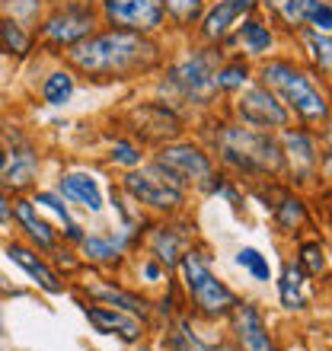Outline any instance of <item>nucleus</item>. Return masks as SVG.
<instances>
[{
  "mask_svg": "<svg viewBox=\"0 0 332 351\" xmlns=\"http://www.w3.org/2000/svg\"><path fill=\"white\" fill-rule=\"evenodd\" d=\"M138 275L144 278L147 285H160V281L166 278V268L160 265V262H154L150 256H144V259H141V265H138Z\"/></svg>",
  "mask_w": 332,
  "mask_h": 351,
  "instance_id": "obj_39",
  "label": "nucleus"
},
{
  "mask_svg": "<svg viewBox=\"0 0 332 351\" xmlns=\"http://www.w3.org/2000/svg\"><path fill=\"white\" fill-rule=\"evenodd\" d=\"M230 329H233V342L240 351H281L275 342V335L268 329L265 316L256 304L240 300L230 313Z\"/></svg>",
  "mask_w": 332,
  "mask_h": 351,
  "instance_id": "obj_17",
  "label": "nucleus"
},
{
  "mask_svg": "<svg viewBox=\"0 0 332 351\" xmlns=\"http://www.w3.org/2000/svg\"><path fill=\"white\" fill-rule=\"evenodd\" d=\"M10 223H16L19 233L26 237V243L38 252H51L58 243H61V233L38 214V208L32 204V198H26V195L10 198Z\"/></svg>",
  "mask_w": 332,
  "mask_h": 351,
  "instance_id": "obj_20",
  "label": "nucleus"
},
{
  "mask_svg": "<svg viewBox=\"0 0 332 351\" xmlns=\"http://www.w3.org/2000/svg\"><path fill=\"white\" fill-rule=\"evenodd\" d=\"M163 42L160 36H141L125 29L99 26L90 38L64 51V61L74 74L96 80V84H115V80H138L163 67Z\"/></svg>",
  "mask_w": 332,
  "mask_h": 351,
  "instance_id": "obj_1",
  "label": "nucleus"
},
{
  "mask_svg": "<svg viewBox=\"0 0 332 351\" xmlns=\"http://www.w3.org/2000/svg\"><path fill=\"white\" fill-rule=\"evenodd\" d=\"M233 115H237L243 125H249V128L272 131V134H275V131H281V128H287V125H294L291 112L278 102L275 93L268 90L265 84H259V80H256V84L249 80V84L237 93Z\"/></svg>",
  "mask_w": 332,
  "mask_h": 351,
  "instance_id": "obj_10",
  "label": "nucleus"
},
{
  "mask_svg": "<svg viewBox=\"0 0 332 351\" xmlns=\"http://www.w3.org/2000/svg\"><path fill=\"white\" fill-rule=\"evenodd\" d=\"M7 259L13 262V265H19L23 271H26L32 281H36L45 294H51V297H58V294H64L67 291V281H64V275L58 271L55 265L48 259H42L38 256V250H32L29 243H23V240H10L7 243Z\"/></svg>",
  "mask_w": 332,
  "mask_h": 351,
  "instance_id": "obj_21",
  "label": "nucleus"
},
{
  "mask_svg": "<svg viewBox=\"0 0 332 351\" xmlns=\"http://www.w3.org/2000/svg\"><path fill=\"white\" fill-rule=\"evenodd\" d=\"M0 335H3V313H0Z\"/></svg>",
  "mask_w": 332,
  "mask_h": 351,
  "instance_id": "obj_43",
  "label": "nucleus"
},
{
  "mask_svg": "<svg viewBox=\"0 0 332 351\" xmlns=\"http://www.w3.org/2000/svg\"><path fill=\"white\" fill-rule=\"evenodd\" d=\"M249 80H252V61H246L243 55H224V61L214 71V84L221 96H237Z\"/></svg>",
  "mask_w": 332,
  "mask_h": 351,
  "instance_id": "obj_27",
  "label": "nucleus"
},
{
  "mask_svg": "<svg viewBox=\"0 0 332 351\" xmlns=\"http://www.w3.org/2000/svg\"><path fill=\"white\" fill-rule=\"evenodd\" d=\"M7 144H3V141H0V173H3V167H7Z\"/></svg>",
  "mask_w": 332,
  "mask_h": 351,
  "instance_id": "obj_41",
  "label": "nucleus"
},
{
  "mask_svg": "<svg viewBox=\"0 0 332 351\" xmlns=\"http://www.w3.org/2000/svg\"><path fill=\"white\" fill-rule=\"evenodd\" d=\"M102 26L141 32V36H160L166 29L163 0H96Z\"/></svg>",
  "mask_w": 332,
  "mask_h": 351,
  "instance_id": "obj_9",
  "label": "nucleus"
},
{
  "mask_svg": "<svg viewBox=\"0 0 332 351\" xmlns=\"http://www.w3.org/2000/svg\"><path fill=\"white\" fill-rule=\"evenodd\" d=\"M166 348L169 351H204V342L192 332V323L179 316L173 323V329L166 332Z\"/></svg>",
  "mask_w": 332,
  "mask_h": 351,
  "instance_id": "obj_36",
  "label": "nucleus"
},
{
  "mask_svg": "<svg viewBox=\"0 0 332 351\" xmlns=\"http://www.w3.org/2000/svg\"><path fill=\"white\" fill-rule=\"evenodd\" d=\"M3 3H7V0H0V7H3Z\"/></svg>",
  "mask_w": 332,
  "mask_h": 351,
  "instance_id": "obj_45",
  "label": "nucleus"
},
{
  "mask_svg": "<svg viewBox=\"0 0 332 351\" xmlns=\"http://www.w3.org/2000/svg\"><path fill=\"white\" fill-rule=\"evenodd\" d=\"M237 265L246 268L249 275H252V281H262V285L272 281V262H268V256H262L256 246H243V250L237 252Z\"/></svg>",
  "mask_w": 332,
  "mask_h": 351,
  "instance_id": "obj_37",
  "label": "nucleus"
},
{
  "mask_svg": "<svg viewBox=\"0 0 332 351\" xmlns=\"http://www.w3.org/2000/svg\"><path fill=\"white\" fill-rule=\"evenodd\" d=\"M134 233L121 230L119 237H106V233H83L80 246V259L83 265H96V268H119L125 259V250L131 246Z\"/></svg>",
  "mask_w": 332,
  "mask_h": 351,
  "instance_id": "obj_22",
  "label": "nucleus"
},
{
  "mask_svg": "<svg viewBox=\"0 0 332 351\" xmlns=\"http://www.w3.org/2000/svg\"><path fill=\"white\" fill-rule=\"evenodd\" d=\"M99 13H96V0H61V3H48L45 16L36 26V45H42L51 55H64L83 38H90L99 29Z\"/></svg>",
  "mask_w": 332,
  "mask_h": 351,
  "instance_id": "obj_6",
  "label": "nucleus"
},
{
  "mask_svg": "<svg viewBox=\"0 0 332 351\" xmlns=\"http://www.w3.org/2000/svg\"><path fill=\"white\" fill-rule=\"evenodd\" d=\"M278 134H281L278 144H281V157H285V176H291V182L297 185L313 182L320 173V144H316L313 128L287 125Z\"/></svg>",
  "mask_w": 332,
  "mask_h": 351,
  "instance_id": "obj_12",
  "label": "nucleus"
},
{
  "mask_svg": "<svg viewBox=\"0 0 332 351\" xmlns=\"http://www.w3.org/2000/svg\"><path fill=\"white\" fill-rule=\"evenodd\" d=\"M249 13H259V0H208L195 36L202 45H224V38L233 32V26Z\"/></svg>",
  "mask_w": 332,
  "mask_h": 351,
  "instance_id": "obj_14",
  "label": "nucleus"
},
{
  "mask_svg": "<svg viewBox=\"0 0 332 351\" xmlns=\"http://www.w3.org/2000/svg\"><path fill=\"white\" fill-rule=\"evenodd\" d=\"M128 125H131V138H141L147 144H169V141H179L185 131V121L179 119L176 106L169 102H141L134 109L128 112Z\"/></svg>",
  "mask_w": 332,
  "mask_h": 351,
  "instance_id": "obj_11",
  "label": "nucleus"
},
{
  "mask_svg": "<svg viewBox=\"0 0 332 351\" xmlns=\"http://www.w3.org/2000/svg\"><path fill=\"white\" fill-rule=\"evenodd\" d=\"M32 204H36V208H45V211H51L58 217V221H61V243H80L83 240V227L80 223L74 221V217H71V208H67L64 204V198H61V195L58 192H32Z\"/></svg>",
  "mask_w": 332,
  "mask_h": 351,
  "instance_id": "obj_29",
  "label": "nucleus"
},
{
  "mask_svg": "<svg viewBox=\"0 0 332 351\" xmlns=\"http://www.w3.org/2000/svg\"><path fill=\"white\" fill-rule=\"evenodd\" d=\"M195 246V223L182 221L179 214L166 217V221L150 223L147 230V256L154 262L166 268V271H176L179 259H182L185 250Z\"/></svg>",
  "mask_w": 332,
  "mask_h": 351,
  "instance_id": "obj_13",
  "label": "nucleus"
},
{
  "mask_svg": "<svg viewBox=\"0 0 332 351\" xmlns=\"http://www.w3.org/2000/svg\"><path fill=\"white\" fill-rule=\"evenodd\" d=\"M208 0H163V16L176 32H195Z\"/></svg>",
  "mask_w": 332,
  "mask_h": 351,
  "instance_id": "obj_31",
  "label": "nucleus"
},
{
  "mask_svg": "<svg viewBox=\"0 0 332 351\" xmlns=\"http://www.w3.org/2000/svg\"><path fill=\"white\" fill-rule=\"evenodd\" d=\"M109 163L121 169H138L144 167V147L134 138H115L109 147Z\"/></svg>",
  "mask_w": 332,
  "mask_h": 351,
  "instance_id": "obj_35",
  "label": "nucleus"
},
{
  "mask_svg": "<svg viewBox=\"0 0 332 351\" xmlns=\"http://www.w3.org/2000/svg\"><path fill=\"white\" fill-rule=\"evenodd\" d=\"M313 278H307L304 271H300V265L297 262H287L285 268H281V278L275 281L278 287V300H281V306L285 310H307V304H310V294H307V285H310Z\"/></svg>",
  "mask_w": 332,
  "mask_h": 351,
  "instance_id": "obj_26",
  "label": "nucleus"
},
{
  "mask_svg": "<svg viewBox=\"0 0 332 351\" xmlns=\"http://www.w3.org/2000/svg\"><path fill=\"white\" fill-rule=\"evenodd\" d=\"M150 167L157 169L169 185L189 192L192 185L198 189V185L217 169V163H214V157H211V150L208 147L195 144V141L179 138V141H169V144L157 147L154 160H150Z\"/></svg>",
  "mask_w": 332,
  "mask_h": 351,
  "instance_id": "obj_7",
  "label": "nucleus"
},
{
  "mask_svg": "<svg viewBox=\"0 0 332 351\" xmlns=\"http://www.w3.org/2000/svg\"><path fill=\"white\" fill-rule=\"evenodd\" d=\"M0 10H3L0 16H10V19H16L19 26L36 29V26H38V19L45 16L48 0H7V3H3Z\"/></svg>",
  "mask_w": 332,
  "mask_h": 351,
  "instance_id": "obj_34",
  "label": "nucleus"
},
{
  "mask_svg": "<svg viewBox=\"0 0 332 351\" xmlns=\"http://www.w3.org/2000/svg\"><path fill=\"white\" fill-rule=\"evenodd\" d=\"M80 287L90 300H96V304H109V306H115V310H125V313L138 316V319H144V323H147L150 313H154V304H150L147 297H141V294H134V291H128V287H121L119 281L99 278L96 271H90V275L83 278Z\"/></svg>",
  "mask_w": 332,
  "mask_h": 351,
  "instance_id": "obj_18",
  "label": "nucleus"
},
{
  "mask_svg": "<svg viewBox=\"0 0 332 351\" xmlns=\"http://www.w3.org/2000/svg\"><path fill=\"white\" fill-rule=\"evenodd\" d=\"M64 202L77 204V208H83V211L90 214H102V208H106V198H102V189L99 182L93 179L90 173H61L58 176V189H55Z\"/></svg>",
  "mask_w": 332,
  "mask_h": 351,
  "instance_id": "obj_24",
  "label": "nucleus"
},
{
  "mask_svg": "<svg viewBox=\"0 0 332 351\" xmlns=\"http://www.w3.org/2000/svg\"><path fill=\"white\" fill-rule=\"evenodd\" d=\"M74 90H77L74 71H71V67H58V71H51V74L42 80V102L51 106V109H61V106L71 102Z\"/></svg>",
  "mask_w": 332,
  "mask_h": 351,
  "instance_id": "obj_32",
  "label": "nucleus"
},
{
  "mask_svg": "<svg viewBox=\"0 0 332 351\" xmlns=\"http://www.w3.org/2000/svg\"><path fill=\"white\" fill-rule=\"evenodd\" d=\"M221 45H192L182 58H176L173 64L163 71V86L173 93L176 102H185V106H214L217 102V84H214V71L224 61Z\"/></svg>",
  "mask_w": 332,
  "mask_h": 351,
  "instance_id": "obj_5",
  "label": "nucleus"
},
{
  "mask_svg": "<svg viewBox=\"0 0 332 351\" xmlns=\"http://www.w3.org/2000/svg\"><path fill=\"white\" fill-rule=\"evenodd\" d=\"M208 150L237 179H256V182L285 179L281 144L272 131H256L243 121H217Z\"/></svg>",
  "mask_w": 332,
  "mask_h": 351,
  "instance_id": "obj_2",
  "label": "nucleus"
},
{
  "mask_svg": "<svg viewBox=\"0 0 332 351\" xmlns=\"http://www.w3.org/2000/svg\"><path fill=\"white\" fill-rule=\"evenodd\" d=\"M32 48H36V29L19 26L16 19L10 16H0V51L3 55L23 61V58L32 55Z\"/></svg>",
  "mask_w": 332,
  "mask_h": 351,
  "instance_id": "obj_28",
  "label": "nucleus"
},
{
  "mask_svg": "<svg viewBox=\"0 0 332 351\" xmlns=\"http://www.w3.org/2000/svg\"><path fill=\"white\" fill-rule=\"evenodd\" d=\"M141 351H154V348H141Z\"/></svg>",
  "mask_w": 332,
  "mask_h": 351,
  "instance_id": "obj_44",
  "label": "nucleus"
},
{
  "mask_svg": "<svg viewBox=\"0 0 332 351\" xmlns=\"http://www.w3.org/2000/svg\"><path fill=\"white\" fill-rule=\"evenodd\" d=\"M176 271H179V287H182L185 300L202 319H227L233 306L240 304V294L214 275L211 256L204 250H195V246L185 250Z\"/></svg>",
  "mask_w": 332,
  "mask_h": 351,
  "instance_id": "obj_4",
  "label": "nucleus"
},
{
  "mask_svg": "<svg viewBox=\"0 0 332 351\" xmlns=\"http://www.w3.org/2000/svg\"><path fill=\"white\" fill-rule=\"evenodd\" d=\"M294 38L300 42V48H307L310 71H313V74L329 77V67H332V38H329V32H313V29H304V32H297Z\"/></svg>",
  "mask_w": 332,
  "mask_h": 351,
  "instance_id": "obj_30",
  "label": "nucleus"
},
{
  "mask_svg": "<svg viewBox=\"0 0 332 351\" xmlns=\"http://www.w3.org/2000/svg\"><path fill=\"white\" fill-rule=\"evenodd\" d=\"M297 265H300V271H304L307 278H323L326 275V265H329V259H326V246L320 240H300L297 243Z\"/></svg>",
  "mask_w": 332,
  "mask_h": 351,
  "instance_id": "obj_33",
  "label": "nucleus"
},
{
  "mask_svg": "<svg viewBox=\"0 0 332 351\" xmlns=\"http://www.w3.org/2000/svg\"><path fill=\"white\" fill-rule=\"evenodd\" d=\"M7 167L0 173V189L13 198V195H26L32 192V185L38 179V169H42V157L38 150L32 147V141L16 134V141L7 147Z\"/></svg>",
  "mask_w": 332,
  "mask_h": 351,
  "instance_id": "obj_16",
  "label": "nucleus"
},
{
  "mask_svg": "<svg viewBox=\"0 0 332 351\" xmlns=\"http://www.w3.org/2000/svg\"><path fill=\"white\" fill-rule=\"evenodd\" d=\"M323 0H259V10H265V19L278 32L297 36L307 29V19Z\"/></svg>",
  "mask_w": 332,
  "mask_h": 351,
  "instance_id": "obj_23",
  "label": "nucleus"
},
{
  "mask_svg": "<svg viewBox=\"0 0 332 351\" xmlns=\"http://www.w3.org/2000/svg\"><path fill=\"white\" fill-rule=\"evenodd\" d=\"M204 351H224V348H217V345H208V342H204Z\"/></svg>",
  "mask_w": 332,
  "mask_h": 351,
  "instance_id": "obj_42",
  "label": "nucleus"
},
{
  "mask_svg": "<svg viewBox=\"0 0 332 351\" xmlns=\"http://www.w3.org/2000/svg\"><path fill=\"white\" fill-rule=\"evenodd\" d=\"M0 223H10V195L0 189Z\"/></svg>",
  "mask_w": 332,
  "mask_h": 351,
  "instance_id": "obj_40",
  "label": "nucleus"
},
{
  "mask_svg": "<svg viewBox=\"0 0 332 351\" xmlns=\"http://www.w3.org/2000/svg\"><path fill=\"white\" fill-rule=\"evenodd\" d=\"M119 189L128 195L138 208L154 211V214H163V217L182 214V208H185V192L166 182L163 176L150 167V163L147 167H138V169H125Z\"/></svg>",
  "mask_w": 332,
  "mask_h": 351,
  "instance_id": "obj_8",
  "label": "nucleus"
},
{
  "mask_svg": "<svg viewBox=\"0 0 332 351\" xmlns=\"http://www.w3.org/2000/svg\"><path fill=\"white\" fill-rule=\"evenodd\" d=\"M272 221H275L278 233L297 237L310 223V208L294 189H281V195L272 202Z\"/></svg>",
  "mask_w": 332,
  "mask_h": 351,
  "instance_id": "obj_25",
  "label": "nucleus"
},
{
  "mask_svg": "<svg viewBox=\"0 0 332 351\" xmlns=\"http://www.w3.org/2000/svg\"><path fill=\"white\" fill-rule=\"evenodd\" d=\"M259 84H265L275 93L278 102L291 112V119H297L304 128H320V125L326 128L329 125V96L320 86L313 71L304 67L300 61L285 55L262 58Z\"/></svg>",
  "mask_w": 332,
  "mask_h": 351,
  "instance_id": "obj_3",
  "label": "nucleus"
},
{
  "mask_svg": "<svg viewBox=\"0 0 332 351\" xmlns=\"http://www.w3.org/2000/svg\"><path fill=\"white\" fill-rule=\"evenodd\" d=\"M275 45H278V29L262 13H249V16H243L233 26V32L224 38L221 48L224 51L237 48L233 55H243L246 61H262V58H268L275 51Z\"/></svg>",
  "mask_w": 332,
  "mask_h": 351,
  "instance_id": "obj_15",
  "label": "nucleus"
},
{
  "mask_svg": "<svg viewBox=\"0 0 332 351\" xmlns=\"http://www.w3.org/2000/svg\"><path fill=\"white\" fill-rule=\"evenodd\" d=\"M307 29H313V32H332V3L329 0H323V3L310 13Z\"/></svg>",
  "mask_w": 332,
  "mask_h": 351,
  "instance_id": "obj_38",
  "label": "nucleus"
},
{
  "mask_svg": "<svg viewBox=\"0 0 332 351\" xmlns=\"http://www.w3.org/2000/svg\"><path fill=\"white\" fill-rule=\"evenodd\" d=\"M80 306H83V316L90 319V326L96 332L115 335V339H121L125 345H138L141 339H144V332H147V323H144V319L125 313V310H115V306H109V304L90 300V304H80Z\"/></svg>",
  "mask_w": 332,
  "mask_h": 351,
  "instance_id": "obj_19",
  "label": "nucleus"
}]
</instances>
